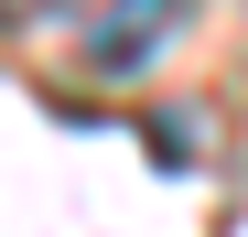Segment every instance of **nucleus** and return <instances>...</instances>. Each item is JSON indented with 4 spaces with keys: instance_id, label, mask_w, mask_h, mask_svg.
<instances>
[{
    "instance_id": "obj_1",
    "label": "nucleus",
    "mask_w": 248,
    "mask_h": 237,
    "mask_svg": "<svg viewBox=\"0 0 248 237\" xmlns=\"http://www.w3.org/2000/svg\"><path fill=\"white\" fill-rule=\"evenodd\" d=\"M184 22H194V0H97V22H87V65H97V75H140Z\"/></svg>"
},
{
    "instance_id": "obj_2",
    "label": "nucleus",
    "mask_w": 248,
    "mask_h": 237,
    "mask_svg": "<svg viewBox=\"0 0 248 237\" xmlns=\"http://www.w3.org/2000/svg\"><path fill=\"white\" fill-rule=\"evenodd\" d=\"M151 162H173V173L194 162V130H184V108H173V118H151Z\"/></svg>"
}]
</instances>
